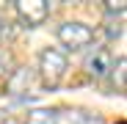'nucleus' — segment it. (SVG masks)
I'll list each match as a JSON object with an SVG mask.
<instances>
[{
    "mask_svg": "<svg viewBox=\"0 0 127 124\" xmlns=\"http://www.w3.org/2000/svg\"><path fill=\"white\" fill-rule=\"evenodd\" d=\"M55 124H102V119L89 110H55Z\"/></svg>",
    "mask_w": 127,
    "mask_h": 124,
    "instance_id": "obj_5",
    "label": "nucleus"
},
{
    "mask_svg": "<svg viewBox=\"0 0 127 124\" xmlns=\"http://www.w3.org/2000/svg\"><path fill=\"white\" fill-rule=\"evenodd\" d=\"M0 124H22V119H17V116H8L6 121H0Z\"/></svg>",
    "mask_w": 127,
    "mask_h": 124,
    "instance_id": "obj_9",
    "label": "nucleus"
},
{
    "mask_svg": "<svg viewBox=\"0 0 127 124\" xmlns=\"http://www.w3.org/2000/svg\"><path fill=\"white\" fill-rule=\"evenodd\" d=\"M58 41L66 50H83L94 41V30L86 22H64L58 25Z\"/></svg>",
    "mask_w": 127,
    "mask_h": 124,
    "instance_id": "obj_2",
    "label": "nucleus"
},
{
    "mask_svg": "<svg viewBox=\"0 0 127 124\" xmlns=\"http://www.w3.org/2000/svg\"><path fill=\"white\" fill-rule=\"evenodd\" d=\"M0 33H3V22H0Z\"/></svg>",
    "mask_w": 127,
    "mask_h": 124,
    "instance_id": "obj_10",
    "label": "nucleus"
},
{
    "mask_svg": "<svg viewBox=\"0 0 127 124\" xmlns=\"http://www.w3.org/2000/svg\"><path fill=\"white\" fill-rule=\"evenodd\" d=\"M22 124H55V110H50V108H36V110L28 113V119H25Z\"/></svg>",
    "mask_w": 127,
    "mask_h": 124,
    "instance_id": "obj_6",
    "label": "nucleus"
},
{
    "mask_svg": "<svg viewBox=\"0 0 127 124\" xmlns=\"http://www.w3.org/2000/svg\"><path fill=\"white\" fill-rule=\"evenodd\" d=\"M69 64H66V52H61L55 47H44L39 55V74H41V83L47 88H55L58 83L64 80Z\"/></svg>",
    "mask_w": 127,
    "mask_h": 124,
    "instance_id": "obj_1",
    "label": "nucleus"
},
{
    "mask_svg": "<svg viewBox=\"0 0 127 124\" xmlns=\"http://www.w3.org/2000/svg\"><path fill=\"white\" fill-rule=\"evenodd\" d=\"M14 8H17L19 19H22L28 28L41 25V22L50 17V6H47V0H17Z\"/></svg>",
    "mask_w": 127,
    "mask_h": 124,
    "instance_id": "obj_3",
    "label": "nucleus"
},
{
    "mask_svg": "<svg viewBox=\"0 0 127 124\" xmlns=\"http://www.w3.org/2000/svg\"><path fill=\"white\" fill-rule=\"evenodd\" d=\"M111 72H113V80H119V91H124V58L116 61Z\"/></svg>",
    "mask_w": 127,
    "mask_h": 124,
    "instance_id": "obj_7",
    "label": "nucleus"
},
{
    "mask_svg": "<svg viewBox=\"0 0 127 124\" xmlns=\"http://www.w3.org/2000/svg\"><path fill=\"white\" fill-rule=\"evenodd\" d=\"M86 72L94 77V80H102L105 74H111V69H113V55H111V50L108 47H94L89 55H86Z\"/></svg>",
    "mask_w": 127,
    "mask_h": 124,
    "instance_id": "obj_4",
    "label": "nucleus"
},
{
    "mask_svg": "<svg viewBox=\"0 0 127 124\" xmlns=\"http://www.w3.org/2000/svg\"><path fill=\"white\" fill-rule=\"evenodd\" d=\"M105 8H108V14H124V3H122V0H116V3H113V0H108V6H105Z\"/></svg>",
    "mask_w": 127,
    "mask_h": 124,
    "instance_id": "obj_8",
    "label": "nucleus"
}]
</instances>
